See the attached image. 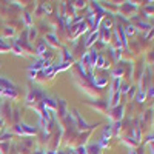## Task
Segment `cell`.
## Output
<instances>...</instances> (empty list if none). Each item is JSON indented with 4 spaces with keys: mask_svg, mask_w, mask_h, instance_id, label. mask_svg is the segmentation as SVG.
Returning a JSON list of instances; mask_svg holds the SVG:
<instances>
[]
</instances>
